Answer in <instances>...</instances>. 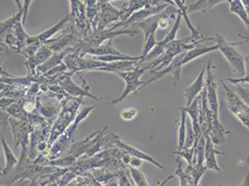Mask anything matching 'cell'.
Returning <instances> with one entry per match:
<instances>
[{
    "instance_id": "1",
    "label": "cell",
    "mask_w": 249,
    "mask_h": 186,
    "mask_svg": "<svg viewBox=\"0 0 249 186\" xmlns=\"http://www.w3.org/2000/svg\"><path fill=\"white\" fill-rule=\"evenodd\" d=\"M218 45L217 44H215L214 46H197L196 48H195V49H193L191 51L182 52V53L178 54V56H176L171 61V62L168 64V66L165 68L164 70H162V71H153V70H151L150 73L152 74H154V76L150 80H148L147 82H144V84L138 90L137 93H139L140 91H142L143 88H145L148 85H150V84H152V83L155 82V81L159 80L160 78L166 76L168 74H173L174 86H175L176 83L179 81L180 74H181V68L184 65H186L188 62L196 60L198 57L203 56L204 54L218 51Z\"/></svg>"
},
{
    "instance_id": "2",
    "label": "cell",
    "mask_w": 249,
    "mask_h": 186,
    "mask_svg": "<svg viewBox=\"0 0 249 186\" xmlns=\"http://www.w3.org/2000/svg\"><path fill=\"white\" fill-rule=\"evenodd\" d=\"M211 40H215V37H205L204 39L198 40L191 36V37H188L185 38L175 39V40L170 42L166 46V51L160 57H158L152 63L147 65L146 68H147V70L160 71L162 68L168 66V64L178 54L196 48L202 42L211 41Z\"/></svg>"
},
{
    "instance_id": "3",
    "label": "cell",
    "mask_w": 249,
    "mask_h": 186,
    "mask_svg": "<svg viewBox=\"0 0 249 186\" xmlns=\"http://www.w3.org/2000/svg\"><path fill=\"white\" fill-rule=\"evenodd\" d=\"M215 41L218 45V51L221 52L228 62L230 69L232 74H235L239 76H245L246 70H245V58L243 55L234 48L235 45H242L247 42L243 41L240 43H230L225 40L224 37L219 36L218 34H215Z\"/></svg>"
},
{
    "instance_id": "4",
    "label": "cell",
    "mask_w": 249,
    "mask_h": 186,
    "mask_svg": "<svg viewBox=\"0 0 249 186\" xmlns=\"http://www.w3.org/2000/svg\"><path fill=\"white\" fill-rule=\"evenodd\" d=\"M146 70H147L146 66L143 68H141V65H138L134 70L127 71V72L116 73V74L120 76L125 82V89L124 93H122L118 98L114 99L111 102V104H120L131 93L137 94L138 90L144 84L143 81L140 80V77L143 74V73L145 72Z\"/></svg>"
},
{
    "instance_id": "5",
    "label": "cell",
    "mask_w": 249,
    "mask_h": 186,
    "mask_svg": "<svg viewBox=\"0 0 249 186\" xmlns=\"http://www.w3.org/2000/svg\"><path fill=\"white\" fill-rule=\"evenodd\" d=\"M207 68V80H206V91H207V99H208V106L210 111L212 112L214 119H218V110H219V103H218V84L215 80V64L212 60H209L206 62Z\"/></svg>"
},
{
    "instance_id": "6",
    "label": "cell",
    "mask_w": 249,
    "mask_h": 186,
    "mask_svg": "<svg viewBox=\"0 0 249 186\" xmlns=\"http://www.w3.org/2000/svg\"><path fill=\"white\" fill-rule=\"evenodd\" d=\"M121 11L115 9L110 3L98 4V12L92 21L93 32L103 31L106 27L120 20Z\"/></svg>"
},
{
    "instance_id": "7",
    "label": "cell",
    "mask_w": 249,
    "mask_h": 186,
    "mask_svg": "<svg viewBox=\"0 0 249 186\" xmlns=\"http://www.w3.org/2000/svg\"><path fill=\"white\" fill-rule=\"evenodd\" d=\"M221 84L223 85V88L225 90V98L229 110L249 130V106L240 99L236 93L229 89L228 86L223 80H221Z\"/></svg>"
},
{
    "instance_id": "8",
    "label": "cell",
    "mask_w": 249,
    "mask_h": 186,
    "mask_svg": "<svg viewBox=\"0 0 249 186\" xmlns=\"http://www.w3.org/2000/svg\"><path fill=\"white\" fill-rule=\"evenodd\" d=\"M170 5V4H162V5H154V4H149L147 5L146 7H144L143 9L140 10V11H136L134 12L126 21L124 22H119L117 21L116 23H114V25L110 28L111 31H114L116 30L117 27H121V26H124V27H128L129 25L131 24H135L137 22H141V21H144L147 18L153 16V15H156L157 13H160L161 11H164L166 9V7Z\"/></svg>"
},
{
    "instance_id": "9",
    "label": "cell",
    "mask_w": 249,
    "mask_h": 186,
    "mask_svg": "<svg viewBox=\"0 0 249 186\" xmlns=\"http://www.w3.org/2000/svg\"><path fill=\"white\" fill-rule=\"evenodd\" d=\"M181 18H182V15L180 13V11L178 13L177 15L176 20H175V23L174 25L172 26L171 30L167 33L166 37L162 40V41L157 42V44L156 45V47L153 49V51L150 52L145 58L142 60V61H139V64L141 65L143 62L146 61H149V60H153L155 58H158L160 57L165 51H166V46L173 40L176 39L177 33L179 29V26H180V21H181Z\"/></svg>"
},
{
    "instance_id": "10",
    "label": "cell",
    "mask_w": 249,
    "mask_h": 186,
    "mask_svg": "<svg viewBox=\"0 0 249 186\" xmlns=\"http://www.w3.org/2000/svg\"><path fill=\"white\" fill-rule=\"evenodd\" d=\"M139 32L135 30H114L111 31L110 29H104L103 31L93 32L91 34H89L88 37H86V38L83 41L93 45V46H99L102 45L105 40H112L114 37L122 36V35H127L129 37H134Z\"/></svg>"
},
{
    "instance_id": "11",
    "label": "cell",
    "mask_w": 249,
    "mask_h": 186,
    "mask_svg": "<svg viewBox=\"0 0 249 186\" xmlns=\"http://www.w3.org/2000/svg\"><path fill=\"white\" fill-rule=\"evenodd\" d=\"M113 138H112V144L114 145H116L119 149H122L124 150V152H126L128 155L133 156V157H137V158H140L141 160H143V161H147V162H150L151 164L156 166L158 168L160 169H164V166L161 165L159 162H157L156 159L151 156L148 154H146L142 151H140L139 149H137L135 147L131 146V145H127L124 142H122L118 136L114 135V133L112 134Z\"/></svg>"
},
{
    "instance_id": "12",
    "label": "cell",
    "mask_w": 249,
    "mask_h": 186,
    "mask_svg": "<svg viewBox=\"0 0 249 186\" xmlns=\"http://www.w3.org/2000/svg\"><path fill=\"white\" fill-rule=\"evenodd\" d=\"M165 3L166 2H164L163 0H129L128 2L124 3L121 9H119L121 11L119 22H124L126 21L134 12L143 9L149 4L162 5Z\"/></svg>"
},
{
    "instance_id": "13",
    "label": "cell",
    "mask_w": 249,
    "mask_h": 186,
    "mask_svg": "<svg viewBox=\"0 0 249 186\" xmlns=\"http://www.w3.org/2000/svg\"><path fill=\"white\" fill-rule=\"evenodd\" d=\"M67 66L74 71L81 70H98L104 67L107 62H100L96 60H86L77 57V55H68L66 57Z\"/></svg>"
},
{
    "instance_id": "14",
    "label": "cell",
    "mask_w": 249,
    "mask_h": 186,
    "mask_svg": "<svg viewBox=\"0 0 249 186\" xmlns=\"http://www.w3.org/2000/svg\"><path fill=\"white\" fill-rule=\"evenodd\" d=\"M72 19H73V17H72V15H71V13H67L63 19H62L58 23H56L55 25H53L52 28H50V29L43 32V33L37 35V36H36V37H29L28 39H27V42H26V45L29 44V43H33V42L37 43V44H39L40 46H41L42 44H43V45H46V44L48 43V41L50 40V38L52 37V36H54L57 32L60 31L62 27H63V25H64L66 22L72 21Z\"/></svg>"
},
{
    "instance_id": "15",
    "label": "cell",
    "mask_w": 249,
    "mask_h": 186,
    "mask_svg": "<svg viewBox=\"0 0 249 186\" xmlns=\"http://www.w3.org/2000/svg\"><path fill=\"white\" fill-rule=\"evenodd\" d=\"M206 137V145H205V161L206 164L205 167H207V169H211V170H215L218 172H221L222 169L221 167H219L218 162H217V155H226L224 153H221L218 150H216L214 148V144L212 143L210 137L208 133L205 134Z\"/></svg>"
},
{
    "instance_id": "16",
    "label": "cell",
    "mask_w": 249,
    "mask_h": 186,
    "mask_svg": "<svg viewBox=\"0 0 249 186\" xmlns=\"http://www.w3.org/2000/svg\"><path fill=\"white\" fill-rule=\"evenodd\" d=\"M205 73H206V64L204 65L203 69L201 70V72L199 74L197 78L196 79V81L193 84H191L185 90H183L184 96L186 97L187 99L186 106H189L190 104H192L193 101L197 97L198 95H200L201 93L203 92V90L206 86Z\"/></svg>"
},
{
    "instance_id": "17",
    "label": "cell",
    "mask_w": 249,
    "mask_h": 186,
    "mask_svg": "<svg viewBox=\"0 0 249 186\" xmlns=\"http://www.w3.org/2000/svg\"><path fill=\"white\" fill-rule=\"evenodd\" d=\"M71 6V15L75 23L81 29L86 28L87 22V6L81 0H69Z\"/></svg>"
},
{
    "instance_id": "18",
    "label": "cell",
    "mask_w": 249,
    "mask_h": 186,
    "mask_svg": "<svg viewBox=\"0 0 249 186\" xmlns=\"http://www.w3.org/2000/svg\"><path fill=\"white\" fill-rule=\"evenodd\" d=\"M200 103H201V94L198 95L197 97L193 101L192 104L184 108L187 114H189L191 117L193 129H194V131L196 135V137H201L203 135L201 131V129H200V125H199Z\"/></svg>"
},
{
    "instance_id": "19",
    "label": "cell",
    "mask_w": 249,
    "mask_h": 186,
    "mask_svg": "<svg viewBox=\"0 0 249 186\" xmlns=\"http://www.w3.org/2000/svg\"><path fill=\"white\" fill-rule=\"evenodd\" d=\"M52 56V52L49 49V47L47 45H43L32 57L28 58V61L25 62V64L28 66L31 73H33L36 70V67L37 65L47 62Z\"/></svg>"
},
{
    "instance_id": "20",
    "label": "cell",
    "mask_w": 249,
    "mask_h": 186,
    "mask_svg": "<svg viewBox=\"0 0 249 186\" xmlns=\"http://www.w3.org/2000/svg\"><path fill=\"white\" fill-rule=\"evenodd\" d=\"M140 65L139 61H120V62H107L104 67L99 68L97 71L104 72L120 73L127 72L134 70L136 67Z\"/></svg>"
},
{
    "instance_id": "21",
    "label": "cell",
    "mask_w": 249,
    "mask_h": 186,
    "mask_svg": "<svg viewBox=\"0 0 249 186\" xmlns=\"http://www.w3.org/2000/svg\"><path fill=\"white\" fill-rule=\"evenodd\" d=\"M161 12L147 18L144 21L135 23V25L142 28V30L144 33V40L151 35H156V30L158 29V21L161 18Z\"/></svg>"
},
{
    "instance_id": "22",
    "label": "cell",
    "mask_w": 249,
    "mask_h": 186,
    "mask_svg": "<svg viewBox=\"0 0 249 186\" xmlns=\"http://www.w3.org/2000/svg\"><path fill=\"white\" fill-rule=\"evenodd\" d=\"M229 0H197L196 2L186 5L187 13H192V12H196V11H202V12H206L208 10L213 9L214 7L218 6L219 3L222 2H226Z\"/></svg>"
},
{
    "instance_id": "23",
    "label": "cell",
    "mask_w": 249,
    "mask_h": 186,
    "mask_svg": "<svg viewBox=\"0 0 249 186\" xmlns=\"http://www.w3.org/2000/svg\"><path fill=\"white\" fill-rule=\"evenodd\" d=\"M180 111V120L178 127V149L177 151H180L184 148L187 134V113L184 107L179 108Z\"/></svg>"
},
{
    "instance_id": "24",
    "label": "cell",
    "mask_w": 249,
    "mask_h": 186,
    "mask_svg": "<svg viewBox=\"0 0 249 186\" xmlns=\"http://www.w3.org/2000/svg\"><path fill=\"white\" fill-rule=\"evenodd\" d=\"M230 2V12L235 14L244 21L245 25L249 29V16L246 9L244 8L240 0H229Z\"/></svg>"
},
{
    "instance_id": "25",
    "label": "cell",
    "mask_w": 249,
    "mask_h": 186,
    "mask_svg": "<svg viewBox=\"0 0 249 186\" xmlns=\"http://www.w3.org/2000/svg\"><path fill=\"white\" fill-rule=\"evenodd\" d=\"M1 142H2V145H3L4 151H5L6 160H7V165L5 167V168L2 170V176H6L8 173L11 172V170L13 169V167L18 163V159L15 157V155H13V153L11 152V150L7 145L3 135L1 137Z\"/></svg>"
},
{
    "instance_id": "26",
    "label": "cell",
    "mask_w": 249,
    "mask_h": 186,
    "mask_svg": "<svg viewBox=\"0 0 249 186\" xmlns=\"http://www.w3.org/2000/svg\"><path fill=\"white\" fill-rule=\"evenodd\" d=\"M129 171H130V175H131L134 183H135L136 186H149V185L147 184L145 176L143 175V173L141 170H139L138 168L133 167H129ZM174 177H175L174 175L167 177L166 180L162 183V185H160L159 186H165L168 181H170Z\"/></svg>"
},
{
    "instance_id": "27",
    "label": "cell",
    "mask_w": 249,
    "mask_h": 186,
    "mask_svg": "<svg viewBox=\"0 0 249 186\" xmlns=\"http://www.w3.org/2000/svg\"><path fill=\"white\" fill-rule=\"evenodd\" d=\"M63 86H64V89L66 90V92L68 93H70V94H73V95H80V94H83V95H88V96H89V97H92L94 99L99 100L98 98H96V97H94L92 95H90V94L84 92L82 89H80V88H78L76 85H74V84L71 81V79H70L69 77H67V79L64 81Z\"/></svg>"
},
{
    "instance_id": "28",
    "label": "cell",
    "mask_w": 249,
    "mask_h": 186,
    "mask_svg": "<svg viewBox=\"0 0 249 186\" xmlns=\"http://www.w3.org/2000/svg\"><path fill=\"white\" fill-rule=\"evenodd\" d=\"M157 42L156 41V36L155 35H151L146 40H144L143 44V49H142V61L146 56L153 51V49L156 47Z\"/></svg>"
},
{
    "instance_id": "29",
    "label": "cell",
    "mask_w": 249,
    "mask_h": 186,
    "mask_svg": "<svg viewBox=\"0 0 249 186\" xmlns=\"http://www.w3.org/2000/svg\"><path fill=\"white\" fill-rule=\"evenodd\" d=\"M234 93L240 97V99L249 107V88H244L240 84L234 85Z\"/></svg>"
},
{
    "instance_id": "30",
    "label": "cell",
    "mask_w": 249,
    "mask_h": 186,
    "mask_svg": "<svg viewBox=\"0 0 249 186\" xmlns=\"http://www.w3.org/2000/svg\"><path fill=\"white\" fill-rule=\"evenodd\" d=\"M137 114H138V110L135 107H128L120 112V117L124 121H130L135 118Z\"/></svg>"
},
{
    "instance_id": "31",
    "label": "cell",
    "mask_w": 249,
    "mask_h": 186,
    "mask_svg": "<svg viewBox=\"0 0 249 186\" xmlns=\"http://www.w3.org/2000/svg\"><path fill=\"white\" fill-rule=\"evenodd\" d=\"M32 1L33 0H22V24L25 23V20H26V16H27V13L29 11V8H30V5H31Z\"/></svg>"
},
{
    "instance_id": "32",
    "label": "cell",
    "mask_w": 249,
    "mask_h": 186,
    "mask_svg": "<svg viewBox=\"0 0 249 186\" xmlns=\"http://www.w3.org/2000/svg\"><path fill=\"white\" fill-rule=\"evenodd\" d=\"M229 82L231 83L232 85H235V84H241V83H244V84H249V74H246L245 76L241 77V78H227Z\"/></svg>"
},
{
    "instance_id": "33",
    "label": "cell",
    "mask_w": 249,
    "mask_h": 186,
    "mask_svg": "<svg viewBox=\"0 0 249 186\" xmlns=\"http://www.w3.org/2000/svg\"><path fill=\"white\" fill-rule=\"evenodd\" d=\"M142 163H143V160H141L140 158H137V157H131V160H130V163H129V166L130 167H140L142 165Z\"/></svg>"
},
{
    "instance_id": "34",
    "label": "cell",
    "mask_w": 249,
    "mask_h": 186,
    "mask_svg": "<svg viewBox=\"0 0 249 186\" xmlns=\"http://www.w3.org/2000/svg\"><path fill=\"white\" fill-rule=\"evenodd\" d=\"M87 8H94L98 5V0H84Z\"/></svg>"
},
{
    "instance_id": "35",
    "label": "cell",
    "mask_w": 249,
    "mask_h": 186,
    "mask_svg": "<svg viewBox=\"0 0 249 186\" xmlns=\"http://www.w3.org/2000/svg\"><path fill=\"white\" fill-rule=\"evenodd\" d=\"M35 109V104L32 102H27L23 105V110H25L26 112H32Z\"/></svg>"
},
{
    "instance_id": "36",
    "label": "cell",
    "mask_w": 249,
    "mask_h": 186,
    "mask_svg": "<svg viewBox=\"0 0 249 186\" xmlns=\"http://www.w3.org/2000/svg\"><path fill=\"white\" fill-rule=\"evenodd\" d=\"M7 117H8V114H6L5 112L0 111V127L4 124V122L6 121Z\"/></svg>"
},
{
    "instance_id": "37",
    "label": "cell",
    "mask_w": 249,
    "mask_h": 186,
    "mask_svg": "<svg viewBox=\"0 0 249 186\" xmlns=\"http://www.w3.org/2000/svg\"><path fill=\"white\" fill-rule=\"evenodd\" d=\"M245 70H246V74H249V54L245 58Z\"/></svg>"
},
{
    "instance_id": "38",
    "label": "cell",
    "mask_w": 249,
    "mask_h": 186,
    "mask_svg": "<svg viewBox=\"0 0 249 186\" xmlns=\"http://www.w3.org/2000/svg\"><path fill=\"white\" fill-rule=\"evenodd\" d=\"M244 6V8L246 9V11L248 12L249 16V0H240Z\"/></svg>"
},
{
    "instance_id": "39",
    "label": "cell",
    "mask_w": 249,
    "mask_h": 186,
    "mask_svg": "<svg viewBox=\"0 0 249 186\" xmlns=\"http://www.w3.org/2000/svg\"><path fill=\"white\" fill-rule=\"evenodd\" d=\"M14 1L16 2L17 6H18L19 11H21V9H22V3H21V1H22V0H14Z\"/></svg>"
},
{
    "instance_id": "40",
    "label": "cell",
    "mask_w": 249,
    "mask_h": 186,
    "mask_svg": "<svg viewBox=\"0 0 249 186\" xmlns=\"http://www.w3.org/2000/svg\"><path fill=\"white\" fill-rule=\"evenodd\" d=\"M58 185H59V182L56 180V181H53V182H52L51 184H49L48 186H58Z\"/></svg>"
},
{
    "instance_id": "41",
    "label": "cell",
    "mask_w": 249,
    "mask_h": 186,
    "mask_svg": "<svg viewBox=\"0 0 249 186\" xmlns=\"http://www.w3.org/2000/svg\"><path fill=\"white\" fill-rule=\"evenodd\" d=\"M110 1H113V0H98V4H105V3H109Z\"/></svg>"
},
{
    "instance_id": "42",
    "label": "cell",
    "mask_w": 249,
    "mask_h": 186,
    "mask_svg": "<svg viewBox=\"0 0 249 186\" xmlns=\"http://www.w3.org/2000/svg\"><path fill=\"white\" fill-rule=\"evenodd\" d=\"M239 37H241V38H243L244 40H246V42L249 41V37H245V36H243V35H238Z\"/></svg>"
},
{
    "instance_id": "43",
    "label": "cell",
    "mask_w": 249,
    "mask_h": 186,
    "mask_svg": "<svg viewBox=\"0 0 249 186\" xmlns=\"http://www.w3.org/2000/svg\"><path fill=\"white\" fill-rule=\"evenodd\" d=\"M221 186V185H219V186Z\"/></svg>"
},
{
    "instance_id": "44",
    "label": "cell",
    "mask_w": 249,
    "mask_h": 186,
    "mask_svg": "<svg viewBox=\"0 0 249 186\" xmlns=\"http://www.w3.org/2000/svg\"><path fill=\"white\" fill-rule=\"evenodd\" d=\"M228 2H229V1H228Z\"/></svg>"
}]
</instances>
